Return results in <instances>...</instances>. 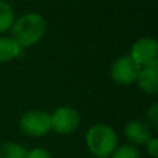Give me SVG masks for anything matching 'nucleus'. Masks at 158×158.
Wrapping results in <instances>:
<instances>
[{
    "label": "nucleus",
    "mask_w": 158,
    "mask_h": 158,
    "mask_svg": "<svg viewBox=\"0 0 158 158\" xmlns=\"http://www.w3.org/2000/svg\"><path fill=\"white\" fill-rule=\"evenodd\" d=\"M105 158H109V157H105Z\"/></svg>",
    "instance_id": "nucleus-16"
},
{
    "label": "nucleus",
    "mask_w": 158,
    "mask_h": 158,
    "mask_svg": "<svg viewBox=\"0 0 158 158\" xmlns=\"http://www.w3.org/2000/svg\"><path fill=\"white\" fill-rule=\"evenodd\" d=\"M136 81L143 93L149 95L156 94L158 91V62L142 67Z\"/></svg>",
    "instance_id": "nucleus-8"
},
{
    "label": "nucleus",
    "mask_w": 158,
    "mask_h": 158,
    "mask_svg": "<svg viewBox=\"0 0 158 158\" xmlns=\"http://www.w3.org/2000/svg\"><path fill=\"white\" fill-rule=\"evenodd\" d=\"M26 158H51V154L47 149L42 147H36L32 148L31 151H27Z\"/></svg>",
    "instance_id": "nucleus-14"
},
{
    "label": "nucleus",
    "mask_w": 158,
    "mask_h": 158,
    "mask_svg": "<svg viewBox=\"0 0 158 158\" xmlns=\"http://www.w3.org/2000/svg\"><path fill=\"white\" fill-rule=\"evenodd\" d=\"M2 1H4V0H2Z\"/></svg>",
    "instance_id": "nucleus-17"
},
{
    "label": "nucleus",
    "mask_w": 158,
    "mask_h": 158,
    "mask_svg": "<svg viewBox=\"0 0 158 158\" xmlns=\"http://www.w3.org/2000/svg\"><path fill=\"white\" fill-rule=\"evenodd\" d=\"M23 48H21L11 37H0V63L11 62L20 57Z\"/></svg>",
    "instance_id": "nucleus-9"
},
{
    "label": "nucleus",
    "mask_w": 158,
    "mask_h": 158,
    "mask_svg": "<svg viewBox=\"0 0 158 158\" xmlns=\"http://www.w3.org/2000/svg\"><path fill=\"white\" fill-rule=\"evenodd\" d=\"M112 158H141L139 151L132 144H122L115 148Z\"/></svg>",
    "instance_id": "nucleus-12"
},
{
    "label": "nucleus",
    "mask_w": 158,
    "mask_h": 158,
    "mask_svg": "<svg viewBox=\"0 0 158 158\" xmlns=\"http://www.w3.org/2000/svg\"><path fill=\"white\" fill-rule=\"evenodd\" d=\"M141 67L130 57L125 54L118 57L111 65L110 75L111 79L118 85H130L137 80Z\"/></svg>",
    "instance_id": "nucleus-4"
},
{
    "label": "nucleus",
    "mask_w": 158,
    "mask_h": 158,
    "mask_svg": "<svg viewBox=\"0 0 158 158\" xmlns=\"http://www.w3.org/2000/svg\"><path fill=\"white\" fill-rule=\"evenodd\" d=\"M21 131L30 137H42L51 131L49 114L43 110L26 111L20 118Z\"/></svg>",
    "instance_id": "nucleus-3"
},
{
    "label": "nucleus",
    "mask_w": 158,
    "mask_h": 158,
    "mask_svg": "<svg viewBox=\"0 0 158 158\" xmlns=\"http://www.w3.org/2000/svg\"><path fill=\"white\" fill-rule=\"evenodd\" d=\"M27 151L15 143V142H5L0 146V158H26Z\"/></svg>",
    "instance_id": "nucleus-11"
},
{
    "label": "nucleus",
    "mask_w": 158,
    "mask_h": 158,
    "mask_svg": "<svg viewBox=\"0 0 158 158\" xmlns=\"http://www.w3.org/2000/svg\"><path fill=\"white\" fill-rule=\"evenodd\" d=\"M146 144H147V152L149 153V156L153 158H157L158 157V138L152 137Z\"/></svg>",
    "instance_id": "nucleus-15"
},
{
    "label": "nucleus",
    "mask_w": 158,
    "mask_h": 158,
    "mask_svg": "<svg viewBox=\"0 0 158 158\" xmlns=\"http://www.w3.org/2000/svg\"><path fill=\"white\" fill-rule=\"evenodd\" d=\"M125 136L133 144H146L152 138V131L147 122L132 120L125 126Z\"/></svg>",
    "instance_id": "nucleus-7"
},
{
    "label": "nucleus",
    "mask_w": 158,
    "mask_h": 158,
    "mask_svg": "<svg viewBox=\"0 0 158 158\" xmlns=\"http://www.w3.org/2000/svg\"><path fill=\"white\" fill-rule=\"evenodd\" d=\"M147 120L154 128L158 127V104L157 102H153L147 109Z\"/></svg>",
    "instance_id": "nucleus-13"
},
{
    "label": "nucleus",
    "mask_w": 158,
    "mask_h": 158,
    "mask_svg": "<svg viewBox=\"0 0 158 158\" xmlns=\"http://www.w3.org/2000/svg\"><path fill=\"white\" fill-rule=\"evenodd\" d=\"M49 117L51 130L59 135H69L80 125V116L78 111L70 106H60L56 109Z\"/></svg>",
    "instance_id": "nucleus-5"
},
{
    "label": "nucleus",
    "mask_w": 158,
    "mask_h": 158,
    "mask_svg": "<svg viewBox=\"0 0 158 158\" xmlns=\"http://www.w3.org/2000/svg\"><path fill=\"white\" fill-rule=\"evenodd\" d=\"M15 21V11L12 6L0 0V33H4L9 30H11Z\"/></svg>",
    "instance_id": "nucleus-10"
},
{
    "label": "nucleus",
    "mask_w": 158,
    "mask_h": 158,
    "mask_svg": "<svg viewBox=\"0 0 158 158\" xmlns=\"http://www.w3.org/2000/svg\"><path fill=\"white\" fill-rule=\"evenodd\" d=\"M47 23L42 15L28 12L14 21L11 38L21 47L27 48L36 44L46 33Z\"/></svg>",
    "instance_id": "nucleus-1"
},
{
    "label": "nucleus",
    "mask_w": 158,
    "mask_h": 158,
    "mask_svg": "<svg viewBox=\"0 0 158 158\" xmlns=\"http://www.w3.org/2000/svg\"><path fill=\"white\" fill-rule=\"evenodd\" d=\"M158 43L153 37H141L131 47L130 57L142 68L158 62Z\"/></svg>",
    "instance_id": "nucleus-6"
},
{
    "label": "nucleus",
    "mask_w": 158,
    "mask_h": 158,
    "mask_svg": "<svg viewBox=\"0 0 158 158\" xmlns=\"http://www.w3.org/2000/svg\"><path fill=\"white\" fill-rule=\"evenodd\" d=\"M85 142L96 158H105L111 156L117 147V135L109 125L95 123L88 130Z\"/></svg>",
    "instance_id": "nucleus-2"
}]
</instances>
